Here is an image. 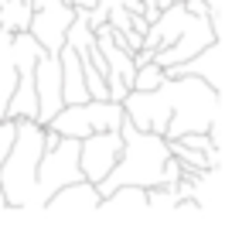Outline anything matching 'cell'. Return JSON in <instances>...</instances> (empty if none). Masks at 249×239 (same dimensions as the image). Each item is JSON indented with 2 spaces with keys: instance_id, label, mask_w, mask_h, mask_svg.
<instances>
[{
  "instance_id": "6da1fadb",
  "label": "cell",
  "mask_w": 249,
  "mask_h": 239,
  "mask_svg": "<svg viewBox=\"0 0 249 239\" xmlns=\"http://www.w3.org/2000/svg\"><path fill=\"white\" fill-rule=\"evenodd\" d=\"M120 106L133 127L178 140L191 130H212L222 116V92L198 75H174L157 89H130Z\"/></svg>"
},
{
  "instance_id": "7a4b0ae2",
  "label": "cell",
  "mask_w": 249,
  "mask_h": 239,
  "mask_svg": "<svg viewBox=\"0 0 249 239\" xmlns=\"http://www.w3.org/2000/svg\"><path fill=\"white\" fill-rule=\"evenodd\" d=\"M120 137H123V147H120L116 164L109 167V174H106L103 181H96L99 195H109V191L120 188V184H140V188L160 184L164 161L171 157L167 140H164L160 133H150V130L133 127L130 120L120 123Z\"/></svg>"
},
{
  "instance_id": "3957f363",
  "label": "cell",
  "mask_w": 249,
  "mask_h": 239,
  "mask_svg": "<svg viewBox=\"0 0 249 239\" xmlns=\"http://www.w3.org/2000/svg\"><path fill=\"white\" fill-rule=\"evenodd\" d=\"M41 150H45V123L18 120L14 144H11L7 157L0 161V188H4V198H7V205L14 212H24V205H28Z\"/></svg>"
},
{
  "instance_id": "277c9868",
  "label": "cell",
  "mask_w": 249,
  "mask_h": 239,
  "mask_svg": "<svg viewBox=\"0 0 249 239\" xmlns=\"http://www.w3.org/2000/svg\"><path fill=\"white\" fill-rule=\"evenodd\" d=\"M82 171H79V140L75 137H62L55 147H45L41 150V161H38V174H35V188L28 195V205L24 212H41L45 202L69 181H79Z\"/></svg>"
},
{
  "instance_id": "5b68a950",
  "label": "cell",
  "mask_w": 249,
  "mask_h": 239,
  "mask_svg": "<svg viewBox=\"0 0 249 239\" xmlns=\"http://www.w3.org/2000/svg\"><path fill=\"white\" fill-rule=\"evenodd\" d=\"M123 120L126 113L116 99H82V103H65L45 127H52L58 137L82 140L86 133H96V130H120Z\"/></svg>"
},
{
  "instance_id": "8992f818",
  "label": "cell",
  "mask_w": 249,
  "mask_h": 239,
  "mask_svg": "<svg viewBox=\"0 0 249 239\" xmlns=\"http://www.w3.org/2000/svg\"><path fill=\"white\" fill-rule=\"evenodd\" d=\"M31 7L35 11H31L28 31L35 35V41L45 52L58 55V48L65 45V31H69V24L75 18V7L62 4V0H31Z\"/></svg>"
},
{
  "instance_id": "52a82bcc",
  "label": "cell",
  "mask_w": 249,
  "mask_h": 239,
  "mask_svg": "<svg viewBox=\"0 0 249 239\" xmlns=\"http://www.w3.org/2000/svg\"><path fill=\"white\" fill-rule=\"evenodd\" d=\"M120 147H123V137L120 130H96V133H86L79 140V171L86 181H103L109 174V167L116 164L120 157Z\"/></svg>"
},
{
  "instance_id": "ba28073f",
  "label": "cell",
  "mask_w": 249,
  "mask_h": 239,
  "mask_svg": "<svg viewBox=\"0 0 249 239\" xmlns=\"http://www.w3.org/2000/svg\"><path fill=\"white\" fill-rule=\"evenodd\" d=\"M164 75L174 79V75H198L205 79L208 86H215L218 92L225 89V41L215 38L208 41L198 55H191L188 62H178V65H164Z\"/></svg>"
},
{
  "instance_id": "9c48e42d",
  "label": "cell",
  "mask_w": 249,
  "mask_h": 239,
  "mask_svg": "<svg viewBox=\"0 0 249 239\" xmlns=\"http://www.w3.org/2000/svg\"><path fill=\"white\" fill-rule=\"evenodd\" d=\"M35 92H38V123H48L62 106V65H58V55L52 52H41L38 62H35Z\"/></svg>"
},
{
  "instance_id": "30bf717a",
  "label": "cell",
  "mask_w": 249,
  "mask_h": 239,
  "mask_svg": "<svg viewBox=\"0 0 249 239\" xmlns=\"http://www.w3.org/2000/svg\"><path fill=\"white\" fill-rule=\"evenodd\" d=\"M99 198H103L99 188H96L92 181L79 178V181L62 184V188L45 202L41 212H55V215H89V212L99 208Z\"/></svg>"
},
{
  "instance_id": "8fae6325",
  "label": "cell",
  "mask_w": 249,
  "mask_h": 239,
  "mask_svg": "<svg viewBox=\"0 0 249 239\" xmlns=\"http://www.w3.org/2000/svg\"><path fill=\"white\" fill-rule=\"evenodd\" d=\"M18 86L4 106V116L11 120H38V92H35V65H18Z\"/></svg>"
},
{
  "instance_id": "7c38bea8",
  "label": "cell",
  "mask_w": 249,
  "mask_h": 239,
  "mask_svg": "<svg viewBox=\"0 0 249 239\" xmlns=\"http://www.w3.org/2000/svg\"><path fill=\"white\" fill-rule=\"evenodd\" d=\"M147 208V188L140 184H120L113 188L109 195L99 198V208L103 215H126V212H143Z\"/></svg>"
},
{
  "instance_id": "4fadbf2b",
  "label": "cell",
  "mask_w": 249,
  "mask_h": 239,
  "mask_svg": "<svg viewBox=\"0 0 249 239\" xmlns=\"http://www.w3.org/2000/svg\"><path fill=\"white\" fill-rule=\"evenodd\" d=\"M18 55H14V31L0 28V116H4V106L18 86Z\"/></svg>"
},
{
  "instance_id": "5bb4252c",
  "label": "cell",
  "mask_w": 249,
  "mask_h": 239,
  "mask_svg": "<svg viewBox=\"0 0 249 239\" xmlns=\"http://www.w3.org/2000/svg\"><path fill=\"white\" fill-rule=\"evenodd\" d=\"M164 79H167V75H164V65H157V62L150 58V62L137 65V72H133V86H130V89H157Z\"/></svg>"
},
{
  "instance_id": "9a60e30c",
  "label": "cell",
  "mask_w": 249,
  "mask_h": 239,
  "mask_svg": "<svg viewBox=\"0 0 249 239\" xmlns=\"http://www.w3.org/2000/svg\"><path fill=\"white\" fill-rule=\"evenodd\" d=\"M120 4H123L130 14H140V11H143V0H120Z\"/></svg>"
},
{
  "instance_id": "2e32d148",
  "label": "cell",
  "mask_w": 249,
  "mask_h": 239,
  "mask_svg": "<svg viewBox=\"0 0 249 239\" xmlns=\"http://www.w3.org/2000/svg\"><path fill=\"white\" fill-rule=\"evenodd\" d=\"M0 212H11V205H7V198H4V188H0Z\"/></svg>"
},
{
  "instance_id": "e0dca14e",
  "label": "cell",
  "mask_w": 249,
  "mask_h": 239,
  "mask_svg": "<svg viewBox=\"0 0 249 239\" xmlns=\"http://www.w3.org/2000/svg\"><path fill=\"white\" fill-rule=\"evenodd\" d=\"M0 161H4V150H0Z\"/></svg>"
}]
</instances>
